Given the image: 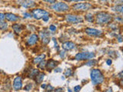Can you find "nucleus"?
Instances as JSON below:
<instances>
[{
    "label": "nucleus",
    "instance_id": "nucleus-1",
    "mask_svg": "<svg viewBox=\"0 0 123 92\" xmlns=\"http://www.w3.org/2000/svg\"><path fill=\"white\" fill-rule=\"evenodd\" d=\"M111 19H112L111 15L105 12H100L95 15V22L98 25L108 24L111 21Z\"/></svg>",
    "mask_w": 123,
    "mask_h": 92
},
{
    "label": "nucleus",
    "instance_id": "nucleus-2",
    "mask_svg": "<svg viewBox=\"0 0 123 92\" xmlns=\"http://www.w3.org/2000/svg\"><path fill=\"white\" fill-rule=\"evenodd\" d=\"M91 80L93 85H97L103 82L104 76L98 69H92L91 71Z\"/></svg>",
    "mask_w": 123,
    "mask_h": 92
},
{
    "label": "nucleus",
    "instance_id": "nucleus-3",
    "mask_svg": "<svg viewBox=\"0 0 123 92\" xmlns=\"http://www.w3.org/2000/svg\"><path fill=\"white\" fill-rule=\"evenodd\" d=\"M95 57V53L93 52H80L78 53L75 56V58L77 61H83V60H90Z\"/></svg>",
    "mask_w": 123,
    "mask_h": 92
},
{
    "label": "nucleus",
    "instance_id": "nucleus-4",
    "mask_svg": "<svg viewBox=\"0 0 123 92\" xmlns=\"http://www.w3.org/2000/svg\"><path fill=\"white\" fill-rule=\"evenodd\" d=\"M52 9L54 11L58 12H66L69 9V6L66 3L64 2H58L55 3L51 6Z\"/></svg>",
    "mask_w": 123,
    "mask_h": 92
},
{
    "label": "nucleus",
    "instance_id": "nucleus-5",
    "mask_svg": "<svg viewBox=\"0 0 123 92\" xmlns=\"http://www.w3.org/2000/svg\"><path fill=\"white\" fill-rule=\"evenodd\" d=\"M92 8L90 3H77L72 6V9L75 11H87Z\"/></svg>",
    "mask_w": 123,
    "mask_h": 92
},
{
    "label": "nucleus",
    "instance_id": "nucleus-6",
    "mask_svg": "<svg viewBox=\"0 0 123 92\" xmlns=\"http://www.w3.org/2000/svg\"><path fill=\"white\" fill-rule=\"evenodd\" d=\"M49 15V13L46 11L41 9H33L32 11V15L34 18L36 19H40L42 18L45 15Z\"/></svg>",
    "mask_w": 123,
    "mask_h": 92
},
{
    "label": "nucleus",
    "instance_id": "nucleus-7",
    "mask_svg": "<svg viewBox=\"0 0 123 92\" xmlns=\"http://www.w3.org/2000/svg\"><path fill=\"white\" fill-rule=\"evenodd\" d=\"M65 20L69 23H80L83 22V18L81 16H78V15H66L65 16Z\"/></svg>",
    "mask_w": 123,
    "mask_h": 92
},
{
    "label": "nucleus",
    "instance_id": "nucleus-8",
    "mask_svg": "<svg viewBox=\"0 0 123 92\" xmlns=\"http://www.w3.org/2000/svg\"><path fill=\"white\" fill-rule=\"evenodd\" d=\"M86 33L89 36L92 37H100L102 35V32L101 30L96 29H92V28H87L85 30Z\"/></svg>",
    "mask_w": 123,
    "mask_h": 92
},
{
    "label": "nucleus",
    "instance_id": "nucleus-9",
    "mask_svg": "<svg viewBox=\"0 0 123 92\" xmlns=\"http://www.w3.org/2000/svg\"><path fill=\"white\" fill-rule=\"evenodd\" d=\"M22 87V81L21 77H16L13 80V88L15 91L20 90Z\"/></svg>",
    "mask_w": 123,
    "mask_h": 92
},
{
    "label": "nucleus",
    "instance_id": "nucleus-10",
    "mask_svg": "<svg viewBox=\"0 0 123 92\" xmlns=\"http://www.w3.org/2000/svg\"><path fill=\"white\" fill-rule=\"evenodd\" d=\"M38 37L37 34H32V35H31L29 39L27 40V45H34L35 44H36V42L38 41Z\"/></svg>",
    "mask_w": 123,
    "mask_h": 92
},
{
    "label": "nucleus",
    "instance_id": "nucleus-11",
    "mask_svg": "<svg viewBox=\"0 0 123 92\" xmlns=\"http://www.w3.org/2000/svg\"><path fill=\"white\" fill-rule=\"evenodd\" d=\"M75 48V45L72 41H66L62 44V48L65 51H69V50H72Z\"/></svg>",
    "mask_w": 123,
    "mask_h": 92
},
{
    "label": "nucleus",
    "instance_id": "nucleus-12",
    "mask_svg": "<svg viewBox=\"0 0 123 92\" xmlns=\"http://www.w3.org/2000/svg\"><path fill=\"white\" fill-rule=\"evenodd\" d=\"M21 6L25 8H32L36 6V3L32 0H23L21 2Z\"/></svg>",
    "mask_w": 123,
    "mask_h": 92
},
{
    "label": "nucleus",
    "instance_id": "nucleus-13",
    "mask_svg": "<svg viewBox=\"0 0 123 92\" xmlns=\"http://www.w3.org/2000/svg\"><path fill=\"white\" fill-rule=\"evenodd\" d=\"M58 63H59L58 61L51 59V60L48 61V62L46 63L45 67H46V68H47V70H51V69L55 68L57 66V64Z\"/></svg>",
    "mask_w": 123,
    "mask_h": 92
},
{
    "label": "nucleus",
    "instance_id": "nucleus-14",
    "mask_svg": "<svg viewBox=\"0 0 123 92\" xmlns=\"http://www.w3.org/2000/svg\"><path fill=\"white\" fill-rule=\"evenodd\" d=\"M40 34L42 36V43L46 45L48 44L49 42V34L48 32H40Z\"/></svg>",
    "mask_w": 123,
    "mask_h": 92
},
{
    "label": "nucleus",
    "instance_id": "nucleus-15",
    "mask_svg": "<svg viewBox=\"0 0 123 92\" xmlns=\"http://www.w3.org/2000/svg\"><path fill=\"white\" fill-rule=\"evenodd\" d=\"M6 20L9 22H16L18 19H19V17L16 16V15L12 13H7L6 14Z\"/></svg>",
    "mask_w": 123,
    "mask_h": 92
},
{
    "label": "nucleus",
    "instance_id": "nucleus-16",
    "mask_svg": "<svg viewBox=\"0 0 123 92\" xmlns=\"http://www.w3.org/2000/svg\"><path fill=\"white\" fill-rule=\"evenodd\" d=\"M45 58V55H38V56H37L36 58H34V60H33V63L34 64H39L42 61H43L44 60V58Z\"/></svg>",
    "mask_w": 123,
    "mask_h": 92
},
{
    "label": "nucleus",
    "instance_id": "nucleus-17",
    "mask_svg": "<svg viewBox=\"0 0 123 92\" xmlns=\"http://www.w3.org/2000/svg\"><path fill=\"white\" fill-rule=\"evenodd\" d=\"M12 29L13 30L15 31V32L16 33V34H18V33H20L21 32V31H22V26L20 25H18V24H15L13 25L12 26Z\"/></svg>",
    "mask_w": 123,
    "mask_h": 92
},
{
    "label": "nucleus",
    "instance_id": "nucleus-18",
    "mask_svg": "<svg viewBox=\"0 0 123 92\" xmlns=\"http://www.w3.org/2000/svg\"><path fill=\"white\" fill-rule=\"evenodd\" d=\"M44 76L45 75L42 74V73H38V75H37V76L36 77V80L38 84H40L42 80L44 79Z\"/></svg>",
    "mask_w": 123,
    "mask_h": 92
},
{
    "label": "nucleus",
    "instance_id": "nucleus-19",
    "mask_svg": "<svg viewBox=\"0 0 123 92\" xmlns=\"http://www.w3.org/2000/svg\"><path fill=\"white\" fill-rule=\"evenodd\" d=\"M112 10L118 13H123V5L116 6L112 8Z\"/></svg>",
    "mask_w": 123,
    "mask_h": 92
},
{
    "label": "nucleus",
    "instance_id": "nucleus-20",
    "mask_svg": "<svg viewBox=\"0 0 123 92\" xmlns=\"http://www.w3.org/2000/svg\"><path fill=\"white\" fill-rule=\"evenodd\" d=\"M38 71L36 70V69H33V70L31 71V73L29 75V78H36L37 76V75H38Z\"/></svg>",
    "mask_w": 123,
    "mask_h": 92
},
{
    "label": "nucleus",
    "instance_id": "nucleus-21",
    "mask_svg": "<svg viewBox=\"0 0 123 92\" xmlns=\"http://www.w3.org/2000/svg\"><path fill=\"white\" fill-rule=\"evenodd\" d=\"M7 28H8V24L6 22H3V21L0 22V29L6 30V29H7Z\"/></svg>",
    "mask_w": 123,
    "mask_h": 92
},
{
    "label": "nucleus",
    "instance_id": "nucleus-22",
    "mask_svg": "<svg viewBox=\"0 0 123 92\" xmlns=\"http://www.w3.org/2000/svg\"><path fill=\"white\" fill-rule=\"evenodd\" d=\"M96 63H97V61L96 60H94V59H90L89 61H88V62H86V65H88V66H93V65L96 64Z\"/></svg>",
    "mask_w": 123,
    "mask_h": 92
},
{
    "label": "nucleus",
    "instance_id": "nucleus-23",
    "mask_svg": "<svg viewBox=\"0 0 123 92\" xmlns=\"http://www.w3.org/2000/svg\"><path fill=\"white\" fill-rule=\"evenodd\" d=\"M86 21L89 22H93V17H92V15L91 14H88V15H86Z\"/></svg>",
    "mask_w": 123,
    "mask_h": 92
},
{
    "label": "nucleus",
    "instance_id": "nucleus-24",
    "mask_svg": "<svg viewBox=\"0 0 123 92\" xmlns=\"http://www.w3.org/2000/svg\"><path fill=\"white\" fill-rule=\"evenodd\" d=\"M40 64H38V67H39L41 69H43L44 68H45V66L46 65V63H45V61H42L41 62L39 63Z\"/></svg>",
    "mask_w": 123,
    "mask_h": 92
},
{
    "label": "nucleus",
    "instance_id": "nucleus-25",
    "mask_svg": "<svg viewBox=\"0 0 123 92\" xmlns=\"http://www.w3.org/2000/svg\"><path fill=\"white\" fill-rule=\"evenodd\" d=\"M65 75H66V76H71L72 75V72L71 69H68V70L65 72Z\"/></svg>",
    "mask_w": 123,
    "mask_h": 92
},
{
    "label": "nucleus",
    "instance_id": "nucleus-26",
    "mask_svg": "<svg viewBox=\"0 0 123 92\" xmlns=\"http://www.w3.org/2000/svg\"><path fill=\"white\" fill-rule=\"evenodd\" d=\"M49 30H50V31H52V32H55V31L56 30V27H55V25H51L49 26Z\"/></svg>",
    "mask_w": 123,
    "mask_h": 92
},
{
    "label": "nucleus",
    "instance_id": "nucleus-27",
    "mask_svg": "<svg viewBox=\"0 0 123 92\" xmlns=\"http://www.w3.org/2000/svg\"><path fill=\"white\" fill-rule=\"evenodd\" d=\"M32 84H29L28 85H26L25 87V90H26V91H29V90H31L32 89Z\"/></svg>",
    "mask_w": 123,
    "mask_h": 92
},
{
    "label": "nucleus",
    "instance_id": "nucleus-28",
    "mask_svg": "<svg viewBox=\"0 0 123 92\" xmlns=\"http://www.w3.org/2000/svg\"><path fill=\"white\" fill-rule=\"evenodd\" d=\"M6 18V15H4L2 13H0V22L4 21V19Z\"/></svg>",
    "mask_w": 123,
    "mask_h": 92
},
{
    "label": "nucleus",
    "instance_id": "nucleus-29",
    "mask_svg": "<svg viewBox=\"0 0 123 92\" xmlns=\"http://www.w3.org/2000/svg\"><path fill=\"white\" fill-rule=\"evenodd\" d=\"M80 90H81V86H79V85H77L74 87V91H75V92L80 91Z\"/></svg>",
    "mask_w": 123,
    "mask_h": 92
},
{
    "label": "nucleus",
    "instance_id": "nucleus-30",
    "mask_svg": "<svg viewBox=\"0 0 123 92\" xmlns=\"http://www.w3.org/2000/svg\"><path fill=\"white\" fill-rule=\"evenodd\" d=\"M23 15H24V18H32V15L29 13H24Z\"/></svg>",
    "mask_w": 123,
    "mask_h": 92
},
{
    "label": "nucleus",
    "instance_id": "nucleus-31",
    "mask_svg": "<svg viewBox=\"0 0 123 92\" xmlns=\"http://www.w3.org/2000/svg\"><path fill=\"white\" fill-rule=\"evenodd\" d=\"M49 15H45V16L42 18V19H43V21L44 22H47L49 20Z\"/></svg>",
    "mask_w": 123,
    "mask_h": 92
},
{
    "label": "nucleus",
    "instance_id": "nucleus-32",
    "mask_svg": "<svg viewBox=\"0 0 123 92\" xmlns=\"http://www.w3.org/2000/svg\"><path fill=\"white\" fill-rule=\"evenodd\" d=\"M45 89H47V91H55V90H53L54 88L51 86V85H48V87L45 88Z\"/></svg>",
    "mask_w": 123,
    "mask_h": 92
},
{
    "label": "nucleus",
    "instance_id": "nucleus-33",
    "mask_svg": "<svg viewBox=\"0 0 123 92\" xmlns=\"http://www.w3.org/2000/svg\"><path fill=\"white\" fill-rule=\"evenodd\" d=\"M43 1L48 3H55L56 0H43Z\"/></svg>",
    "mask_w": 123,
    "mask_h": 92
},
{
    "label": "nucleus",
    "instance_id": "nucleus-34",
    "mask_svg": "<svg viewBox=\"0 0 123 92\" xmlns=\"http://www.w3.org/2000/svg\"><path fill=\"white\" fill-rule=\"evenodd\" d=\"M118 78H123V70L118 75Z\"/></svg>",
    "mask_w": 123,
    "mask_h": 92
},
{
    "label": "nucleus",
    "instance_id": "nucleus-35",
    "mask_svg": "<svg viewBox=\"0 0 123 92\" xmlns=\"http://www.w3.org/2000/svg\"><path fill=\"white\" fill-rule=\"evenodd\" d=\"M66 2H82L84 0H65Z\"/></svg>",
    "mask_w": 123,
    "mask_h": 92
},
{
    "label": "nucleus",
    "instance_id": "nucleus-36",
    "mask_svg": "<svg viewBox=\"0 0 123 92\" xmlns=\"http://www.w3.org/2000/svg\"><path fill=\"white\" fill-rule=\"evenodd\" d=\"M106 63H107L108 65H110V64H111V59H108V60L106 61Z\"/></svg>",
    "mask_w": 123,
    "mask_h": 92
},
{
    "label": "nucleus",
    "instance_id": "nucleus-37",
    "mask_svg": "<svg viewBox=\"0 0 123 92\" xmlns=\"http://www.w3.org/2000/svg\"><path fill=\"white\" fill-rule=\"evenodd\" d=\"M60 56H61L62 58H64V57H65V52H62L60 53Z\"/></svg>",
    "mask_w": 123,
    "mask_h": 92
},
{
    "label": "nucleus",
    "instance_id": "nucleus-38",
    "mask_svg": "<svg viewBox=\"0 0 123 92\" xmlns=\"http://www.w3.org/2000/svg\"><path fill=\"white\" fill-rule=\"evenodd\" d=\"M55 72H60V71H62V69L61 68H56V69H55Z\"/></svg>",
    "mask_w": 123,
    "mask_h": 92
},
{
    "label": "nucleus",
    "instance_id": "nucleus-39",
    "mask_svg": "<svg viewBox=\"0 0 123 92\" xmlns=\"http://www.w3.org/2000/svg\"><path fill=\"white\" fill-rule=\"evenodd\" d=\"M62 88H58L57 90H55V91H62Z\"/></svg>",
    "mask_w": 123,
    "mask_h": 92
},
{
    "label": "nucleus",
    "instance_id": "nucleus-40",
    "mask_svg": "<svg viewBox=\"0 0 123 92\" xmlns=\"http://www.w3.org/2000/svg\"><path fill=\"white\" fill-rule=\"evenodd\" d=\"M42 88H44V89H45V88H46V87H47V86H46L45 85V84H42V86H41Z\"/></svg>",
    "mask_w": 123,
    "mask_h": 92
},
{
    "label": "nucleus",
    "instance_id": "nucleus-41",
    "mask_svg": "<svg viewBox=\"0 0 123 92\" xmlns=\"http://www.w3.org/2000/svg\"><path fill=\"white\" fill-rule=\"evenodd\" d=\"M120 84H121V85H122V86H123V78H122V80L120 81Z\"/></svg>",
    "mask_w": 123,
    "mask_h": 92
},
{
    "label": "nucleus",
    "instance_id": "nucleus-42",
    "mask_svg": "<svg viewBox=\"0 0 123 92\" xmlns=\"http://www.w3.org/2000/svg\"><path fill=\"white\" fill-rule=\"evenodd\" d=\"M99 1H105H105H108V0H99Z\"/></svg>",
    "mask_w": 123,
    "mask_h": 92
}]
</instances>
